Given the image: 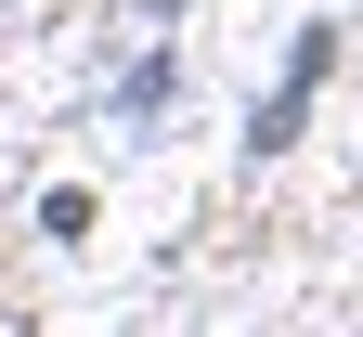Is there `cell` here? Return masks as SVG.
Here are the masks:
<instances>
[{
    "label": "cell",
    "instance_id": "cell-1",
    "mask_svg": "<svg viewBox=\"0 0 363 337\" xmlns=\"http://www.w3.org/2000/svg\"><path fill=\"white\" fill-rule=\"evenodd\" d=\"M337 65V26H298V53H286V91H272V104L247 117V156H286L298 143V117H311V78Z\"/></svg>",
    "mask_w": 363,
    "mask_h": 337
},
{
    "label": "cell",
    "instance_id": "cell-2",
    "mask_svg": "<svg viewBox=\"0 0 363 337\" xmlns=\"http://www.w3.org/2000/svg\"><path fill=\"white\" fill-rule=\"evenodd\" d=\"M169 91H182V65H169V53H143V65H130V91H117V117H156Z\"/></svg>",
    "mask_w": 363,
    "mask_h": 337
}]
</instances>
